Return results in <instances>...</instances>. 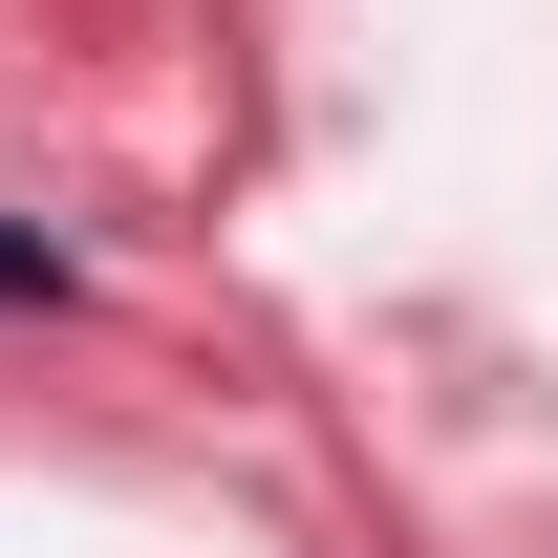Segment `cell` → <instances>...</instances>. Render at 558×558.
Wrapping results in <instances>:
<instances>
[{
    "instance_id": "cell-1",
    "label": "cell",
    "mask_w": 558,
    "mask_h": 558,
    "mask_svg": "<svg viewBox=\"0 0 558 558\" xmlns=\"http://www.w3.org/2000/svg\"><path fill=\"white\" fill-rule=\"evenodd\" d=\"M0 301H65V258H44V236H0Z\"/></svg>"
}]
</instances>
